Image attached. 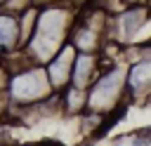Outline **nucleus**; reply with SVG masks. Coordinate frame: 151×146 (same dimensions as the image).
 <instances>
[{"label":"nucleus","instance_id":"1","mask_svg":"<svg viewBox=\"0 0 151 146\" xmlns=\"http://www.w3.org/2000/svg\"><path fill=\"white\" fill-rule=\"evenodd\" d=\"M76 12L78 9H73L64 2H52V5L38 7L33 33H31L28 42L19 49L24 54V59L28 64L45 66L50 61V57L68 40V31L73 26Z\"/></svg>","mask_w":151,"mask_h":146},{"label":"nucleus","instance_id":"2","mask_svg":"<svg viewBox=\"0 0 151 146\" xmlns=\"http://www.w3.org/2000/svg\"><path fill=\"white\" fill-rule=\"evenodd\" d=\"M9 80H7V108L12 111H21L28 106H35L40 101H45L47 97L54 94V89L47 82L45 68L38 64H28L26 59L14 64L9 68Z\"/></svg>","mask_w":151,"mask_h":146},{"label":"nucleus","instance_id":"3","mask_svg":"<svg viewBox=\"0 0 151 146\" xmlns=\"http://www.w3.org/2000/svg\"><path fill=\"white\" fill-rule=\"evenodd\" d=\"M87 101H85V111L87 113H97L104 115L111 108H116L120 101H125V64H109V66H99L92 85L85 89Z\"/></svg>","mask_w":151,"mask_h":146},{"label":"nucleus","instance_id":"4","mask_svg":"<svg viewBox=\"0 0 151 146\" xmlns=\"http://www.w3.org/2000/svg\"><path fill=\"white\" fill-rule=\"evenodd\" d=\"M151 89V61H130L125 64V101L132 106L149 99Z\"/></svg>","mask_w":151,"mask_h":146},{"label":"nucleus","instance_id":"5","mask_svg":"<svg viewBox=\"0 0 151 146\" xmlns=\"http://www.w3.org/2000/svg\"><path fill=\"white\" fill-rule=\"evenodd\" d=\"M73 57H76V49L68 45V40L50 57V61L42 66L45 68V75H47V82L54 92H61L66 85H68V75H71V64H73Z\"/></svg>","mask_w":151,"mask_h":146},{"label":"nucleus","instance_id":"6","mask_svg":"<svg viewBox=\"0 0 151 146\" xmlns=\"http://www.w3.org/2000/svg\"><path fill=\"white\" fill-rule=\"evenodd\" d=\"M101 66V54H87V52H76L73 64H71V75L68 85L78 89H87Z\"/></svg>","mask_w":151,"mask_h":146},{"label":"nucleus","instance_id":"7","mask_svg":"<svg viewBox=\"0 0 151 146\" xmlns=\"http://www.w3.org/2000/svg\"><path fill=\"white\" fill-rule=\"evenodd\" d=\"M125 137H130V146H151L149 127H139V130H134L132 134H125Z\"/></svg>","mask_w":151,"mask_h":146},{"label":"nucleus","instance_id":"8","mask_svg":"<svg viewBox=\"0 0 151 146\" xmlns=\"http://www.w3.org/2000/svg\"><path fill=\"white\" fill-rule=\"evenodd\" d=\"M26 7H31V0H5L2 5H0V9L2 12H9V14H19V12H24Z\"/></svg>","mask_w":151,"mask_h":146},{"label":"nucleus","instance_id":"9","mask_svg":"<svg viewBox=\"0 0 151 146\" xmlns=\"http://www.w3.org/2000/svg\"><path fill=\"white\" fill-rule=\"evenodd\" d=\"M64 5H68V7H73V9H80L83 5H87L90 0H61Z\"/></svg>","mask_w":151,"mask_h":146},{"label":"nucleus","instance_id":"10","mask_svg":"<svg viewBox=\"0 0 151 146\" xmlns=\"http://www.w3.org/2000/svg\"><path fill=\"white\" fill-rule=\"evenodd\" d=\"M52 2H61V0H31L33 7H42V5H52Z\"/></svg>","mask_w":151,"mask_h":146}]
</instances>
